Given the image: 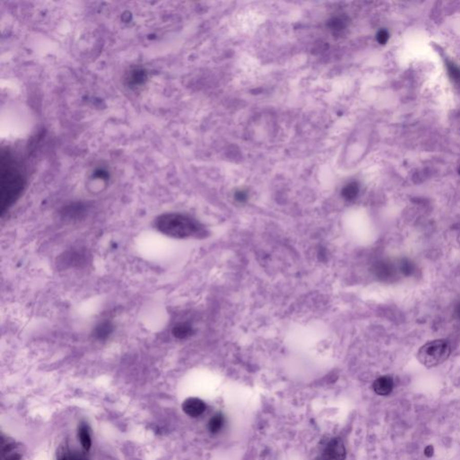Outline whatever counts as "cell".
<instances>
[{"mask_svg": "<svg viewBox=\"0 0 460 460\" xmlns=\"http://www.w3.org/2000/svg\"><path fill=\"white\" fill-rule=\"evenodd\" d=\"M235 199L237 203H247V199H248V193L244 190H238L235 192Z\"/></svg>", "mask_w": 460, "mask_h": 460, "instance_id": "d6986e66", "label": "cell"}, {"mask_svg": "<svg viewBox=\"0 0 460 460\" xmlns=\"http://www.w3.org/2000/svg\"><path fill=\"white\" fill-rule=\"evenodd\" d=\"M373 272L381 281H388L395 274V268L388 262L381 261L374 265Z\"/></svg>", "mask_w": 460, "mask_h": 460, "instance_id": "ba28073f", "label": "cell"}, {"mask_svg": "<svg viewBox=\"0 0 460 460\" xmlns=\"http://www.w3.org/2000/svg\"><path fill=\"white\" fill-rule=\"evenodd\" d=\"M448 70L450 77L452 78L455 82H459L460 81V69L454 65L451 62L448 63Z\"/></svg>", "mask_w": 460, "mask_h": 460, "instance_id": "2e32d148", "label": "cell"}, {"mask_svg": "<svg viewBox=\"0 0 460 460\" xmlns=\"http://www.w3.org/2000/svg\"><path fill=\"white\" fill-rule=\"evenodd\" d=\"M58 460H72V458H71V455H70V454L64 453V454H62V455L59 456Z\"/></svg>", "mask_w": 460, "mask_h": 460, "instance_id": "ffe728a7", "label": "cell"}, {"mask_svg": "<svg viewBox=\"0 0 460 460\" xmlns=\"http://www.w3.org/2000/svg\"><path fill=\"white\" fill-rule=\"evenodd\" d=\"M182 407L185 414L192 418H197L203 415L206 411L205 403L203 402L202 399L197 397H190L186 399L185 402L183 403Z\"/></svg>", "mask_w": 460, "mask_h": 460, "instance_id": "5b68a950", "label": "cell"}, {"mask_svg": "<svg viewBox=\"0 0 460 460\" xmlns=\"http://www.w3.org/2000/svg\"><path fill=\"white\" fill-rule=\"evenodd\" d=\"M194 333V330L192 326L188 323H178L173 327L172 333L176 339L179 340H185L189 337L192 336Z\"/></svg>", "mask_w": 460, "mask_h": 460, "instance_id": "30bf717a", "label": "cell"}, {"mask_svg": "<svg viewBox=\"0 0 460 460\" xmlns=\"http://www.w3.org/2000/svg\"><path fill=\"white\" fill-rule=\"evenodd\" d=\"M329 26L333 32H342L345 28L346 23H345V20L342 17H335L330 21Z\"/></svg>", "mask_w": 460, "mask_h": 460, "instance_id": "9a60e30c", "label": "cell"}, {"mask_svg": "<svg viewBox=\"0 0 460 460\" xmlns=\"http://www.w3.org/2000/svg\"><path fill=\"white\" fill-rule=\"evenodd\" d=\"M85 213V210L82 206L79 205H72L71 207L66 208L65 210L62 211L63 217L69 221H76L83 216Z\"/></svg>", "mask_w": 460, "mask_h": 460, "instance_id": "4fadbf2b", "label": "cell"}, {"mask_svg": "<svg viewBox=\"0 0 460 460\" xmlns=\"http://www.w3.org/2000/svg\"><path fill=\"white\" fill-rule=\"evenodd\" d=\"M113 332V325L108 320L103 321L95 326L93 336L97 341H106Z\"/></svg>", "mask_w": 460, "mask_h": 460, "instance_id": "9c48e42d", "label": "cell"}, {"mask_svg": "<svg viewBox=\"0 0 460 460\" xmlns=\"http://www.w3.org/2000/svg\"><path fill=\"white\" fill-rule=\"evenodd\" d=\"M395 383L390 376H382L374 381L373 390L377 395H388L394 389Z\"/></svg>", "mask_w": 460, "mask_h": 460, "instance_id": "8992f818", "label": "cell"}, {"mask_svg": "<svg viewBox=\"0 0 460 460\" xmlns=\"http://www.w3.org/2000/svg\"><path fill=\"white\" fill-rule=\"evenodd\" d=\"M458 173H459V174H460V167H459V169H458Z\"/></svg>", "mask_w": 460, "mask_h": 460, "instance_id": "7402d4cb", "label": "cell"}, {"mask_svg": "<svg viewBox=\"0 0 460 460\" xmlns=\"http://www.w3.org/2000/svg\"><path fill=\"white\" fill-rule=\"evenodd\" d=\"M321 460H345L346 449L340 438H333L323 449Z\"/></svg>", "mask_w": 460, "mask_h": 460, "instance_id": "277c9868", "label": "cell"}, {"mask_svg": "<svg viewBox=\"0 0 460 460\" xmlns=\"http://www.w3.org/2000/svg\"><path fill=\"white\" fill-rule=\"evenodd\" d=\"M156 227L166 236L187 238L201 232V226L189 216L180 213H167L156 218Z\"/></svg>", "mask_w": 460, "mask_h": 460, "instance_id": "7a4b0ae2", "label": "cell"}, {"mask_svg": "<svg viewBox=\"0 0 460 460\" xmlns=\"http://www.w3.org/2000/svg\"><path fill=\"white\" fill-rule=\"evenodd\" d=\"M388 39H389V33L387 30H381L377 33V41L378 44L384 45L388 43Z\"/></svg>", "mask_w": 460, "mask_h": 460, "instance_id": "ac0fdd59", "label": "cell"}, {"mask_svg": "<svg viewBox=\"0 0 460 460\" xmlns=\"http://www.w3.org/2000/svg\"><path fill=\"white\" fill-rule=\"evenodd\" d=\"M400 269H401V271H402L403 273L405 275L408 276L411 275L413 273V271H414V266H413V264L411 262L403 261L401 263Z\"/></svg>", "mask_w": 460, "mask_h": 460, "instance_id": "e0dca14e", "label": "cell"}, {"mask_svg": "<svg viewBox=\"0 0 460 460\" xmlns=\"http://www.w3.org/2000/svg\"><path fill=\"white\" fill-rule=\"evenodd\" d=\"M450 352L451 348L448 341L435 340L422 346L417 353V358L424 366L432 368L446 362Z\"/></svg>", "mask_w": 460, "mask_h": 460, "instance_id": "3957f363", "label": "cell"}, {"mask_svg": "<svg viewBox=\"0 0 460 460\" xmlns=\"http://www.w3.org/2000/svg\"><path fill=\"white\" fill-rule=\"evenodd\" d=\"M226 424V418L222 413H216L215 415L210 418L208 423V430L211 434H217L219 433Z\"/></svg>", "mask_w": 460, "mask_h": 460, "instance_id": "8fae6325", "label": "cell"}, {"mask_svg": "<svg viewBox=\"0 0 460 460\" xmlns=\"http://www.w3.org/2000/svg\"><path fill=\"white\" fill-rule=\"evenodd\" d=\"M87 256L86 254H84L81 251L73 250L69 251L68 253H66L62 257V265L69 267H75V266H80L86 263Z\"/></svg>", "mask_w": 460, "mask_h": 460, "instance_id": "52a82bcc", "label": "cell"}, {"mask_svg": "<svg viewBox=\"0 0 460 460\" xmlns=\"http://www.w3.org/2000/svg\"><path fill=\"white\" fill-rule=\"evenodd\" d=\"M456 315H458V317L460 318V305H458L456 308Z\"/></svg>", "mask_w": 460, "mask_h": 460, "instance_id": "44dd1931", "label": "cell"}, {"mask_svg": "<svg viewBox=\"0 0 460 460\" xmlns=\"http://www.w3.org/2000/svg\"><path fill=\"white\" fill-rule=\"evenodd\" d=\"M25 185L26 179L18 164L8 154L2 156L0 185V205L2 213L16 202Z\"/></svg>", "mask_w": 460, "mask_h": 460, "instance_id": "6da1fadb", "label": "cell"}, {"mask_svg": "<svg viewBox=\"0 0 460 460\" xmlns=\"http://www.w3.org/2000/svg\"><path fill=\"white\" fill-rule=\"evenodd\" d=\"M78 438L80 443L85 450L88 451L92 446V439H91L90 432L86 424H81L78 428Z\"/></svg>", "mask_w": 460, "mask_h": 460, "instance_id": "5bb4252c", "label": "cell"}, {"mask_svg": "<svg viewBox=\"0 0 460 460\" xmlns=\"http://www.w3.org/2000/svg\"><path fill=\"white\" fill-rule=\"evenodd\" d=\"M359 192V186L358 183L356 182H351L344 186L342 190V196L345 201H353L356 199V197L358 196Z\"/></svg>", "mask_w": 460, "mask_h": 460, "instance_id": "7c38bea8", "label": "cell"}]
</instances>
